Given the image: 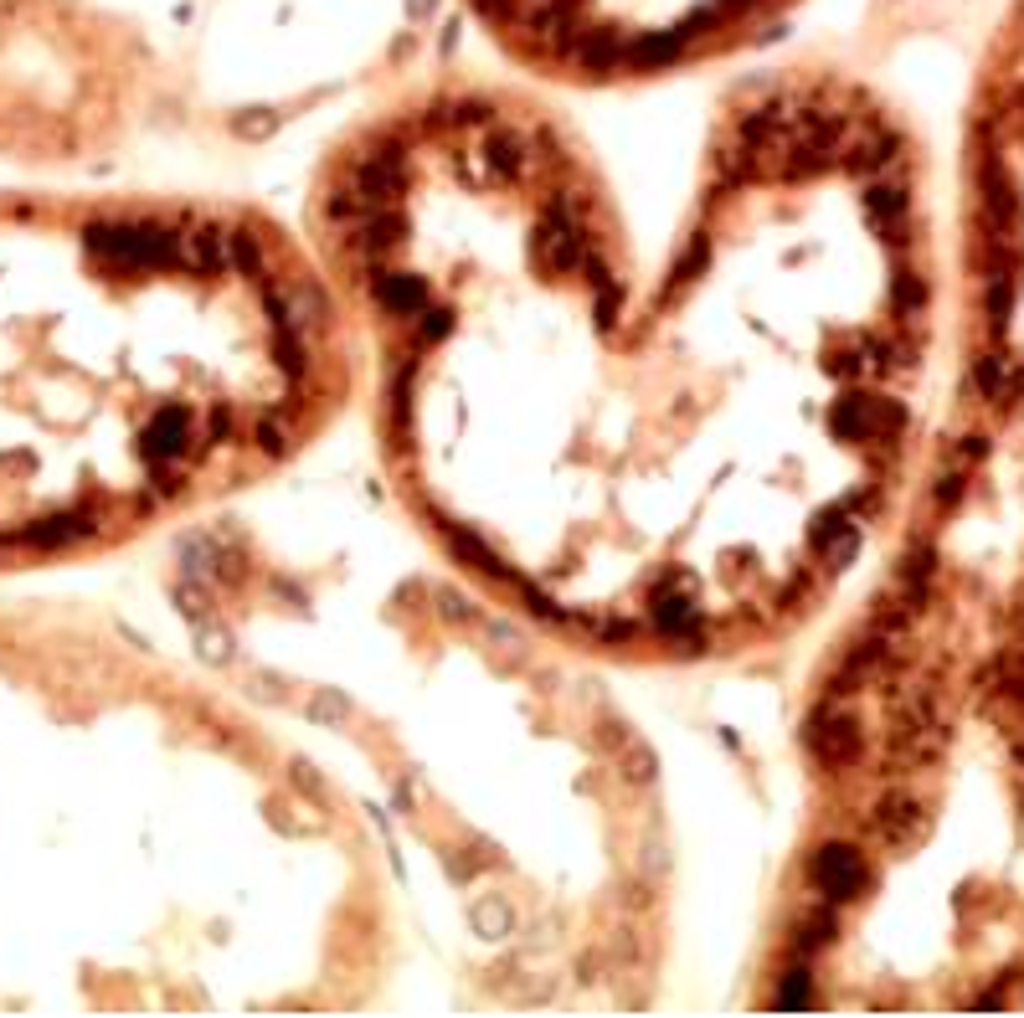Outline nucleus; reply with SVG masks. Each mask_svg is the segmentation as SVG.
<instances>
[{
    "label": "nucleus",
    "instance_id": "3",
    "mask_svg": "<svg viewBox=\"0 0 1024 1018\" xmlns=\"http://www.w3.org/2000/svg\"><path fill=\"white\" fill-rule=\"evenodd\" d=\"M1004 376H1009V360L1004 355H983L978 360V386L988 396H1004Z\"/></svg>",
    "mask_w": 1024,
    "mask_h": 1018
},
{
    "label": "nucleus",
    "instance_id": "1",
    "mask_svg": "<svg viewBox=\"0 0 1024 1018\" xmlns=\"http://www.w3.org/2000/svg\"><path fill=\"white\" fill-rule=\"evenodd\" d=\"M515 42L582 67H649L772 0H474Z\"/></svg>",
    "mask_w": 1024,
    "mask_h": 1018
},
{
    "label": "nucleus",
    "instance_id": "2",
    "mask_svg": "<svg viewBox=\"0 0 1024 1018\" xmlns=\"http://www.w3.org/2000/svg\"><path fill=\"white\" fill-rule=\"evenodd\" d=\"M814 880H819L834 900H844V895H855V890L865 885V864H860L855 849H824L819 864H814Z\"/></svg>",
    "mask_w": 1024,
    "mask_h": 1018
},
{
    "label": "nucleus",
    "instance_id": "5",
    "mask_svg": "<svg viewBox=\"0 0 1024 1018\" xmlns=\"http://www.w3.org/2000/svg\"><path fill=\"white\" fill-rule=\"evenodd\" d=\"M1014 761H1019V767H1024V741H1019V746H1014Z\"/></svg>",
    "mask_w": 1024,
    "mask_h": 1018
},
{
    "label": "nucleus",
    "instance_id": "4",
    "mask_svg": "<svg viewBox=\"0 0 1024 1018\" xmlns=\"http://www.w3.org/2000/svg\"><path fill=\"white\" fill-rule=\"evenodd\" d=\"M958 499H963V479H958V474L937 479V504H958Z\"/></svg>",
    "mask_w": 1024,
    "mask_h": 1018
}]
</instances>
